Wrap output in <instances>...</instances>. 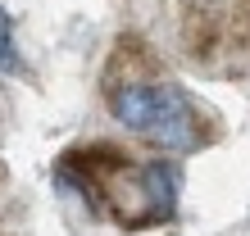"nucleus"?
<instances>
[{
	"label": "nucleus",
	"instance_id": "nucleus-1",
	"mask_svg": "<svg viewBox=\"0 0 250 236\" xmlns=\"http://www.w3.org/2000/svg\"><path fill=\"white\" fill-rule=\"evenodd\" d=\"M114 118L127 132H141L146 141L164 145V150H191L200 141L196 132V114L191 100L178 86H146V82H127L109 96Z\"/></svg>",
	"mask_w": 250,
	"mask_h": 236
},
{
	"label": "nucleus",
	"instance_id": "nucleus-2",
	"mask_svg": "<svg viewBox=\"0 0 250 236\" xmlns=\"http://www.w3.org/2000/svg\"><path fill=\"white\" fill-rule=\"evenodd\" d=\"M141 196L155 209V218H168L173 204H178V173L168 164H146L141 168Z\"/></svg>",
	"mask_w": 250,
	"mask_h": 236
},
{
	"label": "nucleus",
	"instance_id": "nucleus-3",
	"mask_svg": "<svg viewBox=\"0 0 250 236\" xmlns=\"http://www.w3.org/2000/svg\"><path fill=\"white\" fill-rule=\"evenodd\" d=\"M0 73H9V78L23 73V55H19V46H14V27H9L5 9H0Z\"/></svg>",
	"mask_w": 250,
	"mask_h": 236
}]
</instances>
